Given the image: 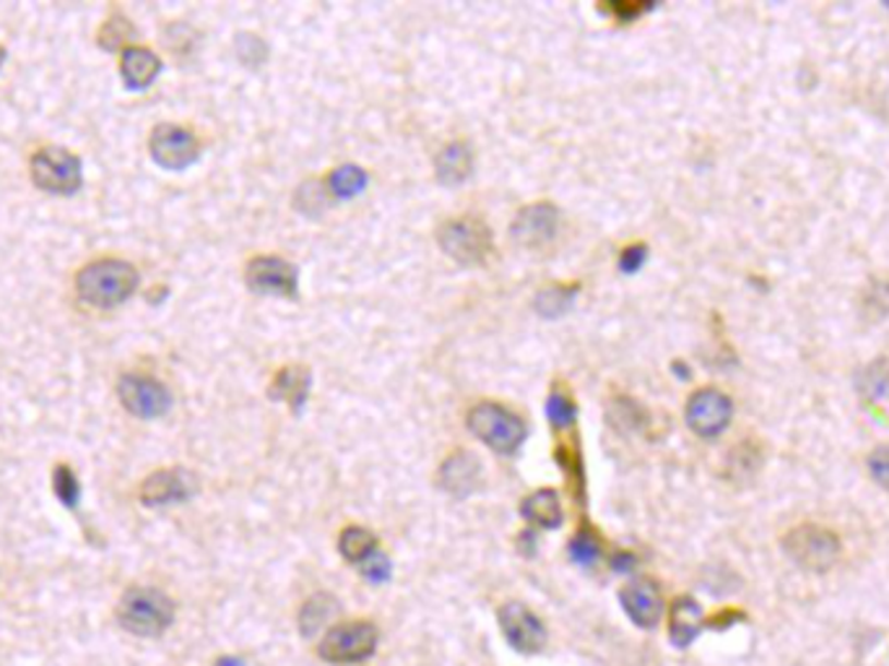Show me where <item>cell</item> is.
<instances>
[{
	"label": "cell",
	"instance_id": "1",
	"mask_svg": "<svg viewBox=\"0 0 889 666\" xmlns=\"http://www.w3.org/2000/svg\"><path fill=\"white\" fill-rule=\"evenodd\" d=\"M139 287V271L118 258H101L76 276L79 297L94 308H118Z\"/></svg>",
	"mask_w": 889,
	"mask_h": 666
},
{
	"label": "cell",
	"instance_id": "2",
	"mask_svg": "<svg viewBox=\"0 0 889 666\" xmlns=\"http://www.w3.org/2000/svg\"><path fill=\"white\" fill-rule=\"evenodd\" d=\"M118 620L128 633L159 638L175 620V604L156 588H131L118 604Z\"/></svg>",
	"mask_w": 889,
	"mask_h": 666
},
{
	"label": "cell",
	"instance_id": "3",
	"mask_svg": "<svg viewBox=\"0 0 889 666\" xmlns=\"http://www.w3.org/2000/svg\"><path fill=\"white\" fill-rule=\"evenodd\" d=\"M468 430L497 453H515L526 440L522 419L500 404L473 406L471 414H468Z\"/></svg>",
	"mask_w": 889,
	"mask_h": 666
},
{
	"label": "cell",
	"instance_id": "4",
	"mask_svg": "<svg viewBox=\"0 0 889 666\" xmlns=\"http://www.w3.org/2000/svg\"><path fill=\"white\" fill-rule=\"evenodd\" d=\"M377 649V628L372 622H344L331 628L317 645V656L328 664H359Z\"/></svg>",
	"mask_w": 889,
	"mask_h": 666
},
{
	"label": "cell",
	"instance_id": "5",
	"mask_svg": "<svg viewBox=\"0 0 889 666\" xmlns=\"http://www.w3.org/2000/svg\"><path fill=\"white\" fill-rule=\"evenodd\" d=\"M785 555L796 562L798 568L812 570V573H825L830 570L840 557V539L830 528L822 526H798L785 536Z\"/></svg>",
	"mask_w": 889,
	"mask_h": 666
},
{
	"label": "cell",
	"instance_id": "6",
	"mask_svg": "<svg viewBox=\"0 0 889 666\" xmlns=\"http://www.w3.org/2000/svg\"><path fill=\"white\" fill-rule=\"evenodd\" d=\"M32 180L45 193L73 195L81 188V162L60 146H45L32 156Z\"/></svg>",
	"mask_w": 889,
	"mask_h": 666
},
{
	"label": "cell",
	"instance_id": "7",
	"mask_svg": "<svg viewBox=\"0 0 889 666\" xmlns=\"http://www.w3.org/2000/svg\"><path fill=\"white\" fill-rule=\"evenodd\" d=\"M440 245L458 263L473 266V263H481L490 255L492 237L490 229L479 219H453L440 229Z\"/></svg>",
	"mask_w": 889,
	"mask_h": 666
},
{
	"label": "cell",
	"instance_id": "8",
	"mask_svg": "<svg viewBox=\"0 0 889 666\" xmlns=\"http://www.w3.org/2000/svg\"><path fill=\"white\" fill-rule=\"evenodd\" d=\"M120 404L125 406L133 417L141 419H156L169 412L172 406V396L159 380L146 376H123L118 383Z\"/></svg>",
	"mask_w": 889,
	"mask_h": 666
},
{
	"label": "cell",
	"instance_id": "9",
	"mask_svg": "<svg viewBox=\"0 0 889 666\" xmlns=\"http://www.w3.org/2000/svg\"><path fill=\"white\" fill-rule=\"evenodd\" d=\"M500 625L505 641L520 654H539L546 643V628L531 609L518 602L505 604L500 609Z\"/></svg>",
	"mask_w": 889,
	"mask_h": 666
},
{
	"label": "cell",
	"instance_id": "10",
	"mask_svg": "<svg viewBox=\"0 0 889 666\" xmlns=\"http://www.w3.org/2000/svg\"><path fill=\"white\" fill-rule=\"evenodd\" d=\"M731 414H734V406H731V399L725 393L705 389L689 399L687 425L700 438H716V435H721L729 427Z\"/></svg>",
	"mask_w": 889,
	"mask_h": 666
},
{
	"label": "cell",
	"instance_id": "11",
	"mask_svg": "<svg viewBox=\"0 0 889 666\" xmlns=\"http://www.w3.org/2000/svg\"><path fill=\"white\" fill-rule=\"evenodd\" d=\"M156 165L167 169H185L199 159V139L180 126H159L148 141Z\"/></svg>",
	"mask_w": 889,
	"mask_h": 666
},
{
	"label": "cell",
	"instance_id": "12",
	"mask_svg": "<svg viewBox=\"0 0 889 666\" xmlns=\"http://www.w3.org/2000/svg\"><path fill=\"white\" fill-rule=\"evenodd\" d=\"M193 474L182 468H165L156 472L141 485V502L144 506H172V502H185L195 492Z\"/></svg>",
	"mask_w": 889,
	"mask_h": 666
},
{
	"label": "cell",
	"instance_id": "13",
	"mask_svg": "<svg viewBox=\"0 0 889 666\" xmlns=\"http://www.w3.org/2000/svg\"><path fill=\"white\" fill-rule=\"evenodd\" d=\"M248 284L261 295L295 297L297 271L281 258H255L248 266Z\"/></svg>",
	"mask_w": 889,
	"mask_h": 666
},
{
	"label": "cell",
	"instance_id": "14",
	"mask_svg": "<svg viewBox=\"0 0 889 666\" xmlns=\"http://www.w3.org/2000/svg\"><path fill=\"white\" fill-rule=\"evenodd\" d=\"M620 602H622L624 611H627L629 620H633L637 628H642V630L656 628L658 620H661V615H663L661 591H658L656 583H650V581H637V583H629V586H624L620 594Z\"/></svg>",
	"mask_w": 889,
	"mask_h": 666
},
{
	"label": "cell",
	"instance_id": "15",
	"mask_svg": "<svg viewBox=\"0 0 889 666\" xmlns=\"http://www.w3.org/2000/svg\"><path fill=\"white\" fill-rule=\"evenodd\" d=\"M556 224H560V212L552 203H536V206H526L518 214V219L513 224V237L526 248H539V245L552 240Z\"/></svg>",
	"mask_w": 889,
	"mask_h": 666
},
{
	"label": "cell",
	"instance_id": "16",
	"mask_svg": "<svg viewBox=\"0 0 889 666\" xmlns=\"http://www.w3.org/2000/svg\"><path fill=\"white\" fill-rule=\"evenodd\" d=\"M700 630H702L700 604H697L695 599H689V596L676 599L674 607H671V617H669L671 643H674L676 649H687V645L695 641L697 635H700Z\"/></svg>",
	"mask_w": 889,
	"mask_h": 666
},
{
	"label": "cell",
	"instance_id": "17",
	"mask_svg": "<svg viewBox=\"0 0 889 666\" xmlns=\"http://www.w3.org/2000/svg\"><path fill=\"white\" fill-rule=\"evenodd\" d=\"M161 63L146 47H125L123 60H120V76L128 84V90H146L152 81L159 76Z\"/></svg>",
	"mask_w": 889,
	"mask_h": 666
},
{
	"label": "cell",
	"instance_id": "18",
	"mask_svg": "<svg viewBox=\"0 0 889 666\" xmlns=\"http://www.w3.org/2000/svg\"><path fill=\"white\" fill-rule=\"evenodd\" d=\"M479 485V464L471 453H458L445 461L443 487L453 495H468Z\"/></svg>",
	"mask_w": 889,
	"mask_h": 666
},
{
	"label": "cell",
	"instance_id": "19",
	"mask_svg": "<svg viewBox=\"0 0 889 666\" xmlns=\"http://www.w3.org/2000/svg\"><path fill=\"white\" fill-rule=\"evenodd\" d=\"M522 515L541 528H556L562 523V502L554 489H539L522 502Z\"/></svg>",
	"mask_w": 889,
	"mask_h": 666
},
{
	"label": "cell",
	"instance_id": "20",
	"mask_svg": "<svg viewBox=\"0 0 889 666\" xmlns=\"http://www.w3.org/2000/svg\"><path fill=\"white\" fill-rule=\"evenodd\" d=\"M471 173V152L466 144H450L445 146L437 156V178L445 186H458Z\"/></svg>",
	"mask_w": 889,
	"mask_h": 666
},
{
	"label": "cell",
	"instance_id": "21",
	"mask_svg": "<svg viewBox=\"0 0 889 666\" xmlns=\"http://www.w3.org/2000/svg\"><path fill=\"white\" fill-rule=\"evenodd\" d=\"M336 615V599L328 594H317L312 596L310 602H304V607L300 611V630L304 635H315L317 630L323 628L331 617Z\"/></svg>",
	"mask_w": 889,
	"mask_h": 666
},
{
	"label": "cell",
	"instance_id": "22",
	"mask_svg": "<svg viewBox=\"0 0 889 666\" xmlns=\"http://www.w3.org/2000/svg\"><path fill=\"white\" fill-rule=\"evenodd\" d=\"M338 549H341V555L346 557V560L355 562V566H362V562L368 560L372 552H377V542H375V536L368 532V528L349 526L341 534Z\"/></svg>",
	"mask_w": 889,
	"mask_h": 666
},
{
	"label": "cell",
	"instance_id": "23",
	"mask_svg": "<svg viewBox=\"0 0 889 666\" xmlns=\"http://www.w3.org/2000/svg\"><path fill=\"white\" fill-rule=\"evenodd\" d=\"M364 182H368V175L355 165H344L336 167L334 173L328 175V190L338 199H355L357 193H362Z\"/></svg>",
	"mask_w": 889,
	"mask_h": 666
},
{
	"label": "cell",
	"instance_id": "24",
	"mask_svg": "<svg viewBox=\"0 0 889 666\" xmlns=\"http://www.w3.org/2000/svg\"><path fill=\"white\" fill-rule=\"evenodd\" d=\"M308 389H310V378L304 370H284L278 372L276 378V393L278 399L284 401H291L295 406H300L304 396H308Z\"/></svg>",
	"mask_w": 889,
	"mask_h": 666
},
{
	"label": "cell",
	"instance_id": "25",
	"mask_svg": "<svg viewBox=\"0 0 889 666\" xmlns=\"http://www.w3.org/2000/svg\"><path fill=\"white\" fill-rule=\"evenodd\" d=\"M858 389L866 399H872V401L889 399V365L877 362L868 367V370L858 380Z\"/></svg>",
	"mask_w": 889,
	"mask_h": 666
},
{
	"label": "cell",
	"instance_id": "26",
	"mask_svg": "<svg viewBox=\"0 0 889 666\" xmlns=\"http://www.w3.org/2000/svg\"><path fill=\"white\" fill-rule=\"evenodd\" d=\"M575 414H578V409H575L573 399H569L567 393L554 391L552 396H549L546 417H549V423L556 427V430H567V427H573L575 425Z\"/></svg>",
	"mask_w": 889,
	"mask_h": 666
},
{
	"label": "cell",
	"instance_id": "27",
	"mask_svg": "<svg viewBox=\"0 0 889 666\" xmlns=\"http://www.w3.org/2000/svg\"><path fill=\"white\" fill-rule=\"evenodd\" d=\"M569 557H573V560L582 568L596 566V562H599V557H601L599 539H596V536L590 534L588 528H582V532L575 534L573 542H569Z\"/></svg>",
	"mask_w": 889,
	"mask_h": 666
},
{
	"label": "cell",
	"instance_id": "28",
	"mask_svg": "<svg viewBox=\"0 0 889 666\" xmlns=\"http://www.w3.org/2000/svg\"><path fill=\"white\" fill-rule=\"evenodd\" d=\"M56 495L60 502L68 508H76V502L81 498V485L76 479V474L71 472V466H58L56 468Z\"/></svg>",
	"mask_w": 889,
	"mask_h": 666
},
{
	"label": "cell",
	"instance_id": "29",
	"mask_svg": "<svg viewBox=\"0 0 889 666\" xmlns=\"http://www.w3.org/2000/svg\"><path fill=\"white\" fill-rule=\"evenodd\" d=\"M569 300H573V289L562 287L544 289L539 295V300H536V308L544 312V316H560V312L569 305Z\"/></svg>",
	"mask_w": 889,
	"mask_h": 666
},
{
	"label": "cell",
	"instance_id": "30",
	"mask_svg": "<svg viewBox=\"0 0 889 666\" xmlns=\"http://www.w3.org/2000/svg\"><path fill=\"white\" fill-rule=\"evenodd\" d=\"M128 34H131V26H128L125 19H110V22L101 26L99 45L105 50H115V47H120V43H125Z\"/></svg>",
	"mask_w": 889,
	"mask_h": 666
},
{
	"label": "cell",
	"instance_id": "31",
	"mask_svg": "<svg viewBox=\"0 0 889 666\" xmlns=\"http://www.w3.org/2000/svg\"><path fill=\"white\" fill-rule=\"evenodd\" d=\"M359 570H362V575L364 578H370L372 583H385L391 578V560H388V555H383V552H372L368 560L362 562V566H359Z\"/></svg>",
	"mask_w": 889,
	"mask_h": 666
},
{
	"label": "cell",
	"instance_id": "32",
	"mask_svg": "<svg viewBox=\"0 0 889 666\" xmlns=\"http://www.w3.org/2000/svg\"><path fill=\"white\" fill-rule=\"evenodd\" d=\"M868 472H872V479L889 492V445H881L868 455Z\"/></svg>",
	"mask_w": 889,
	"mask_h": 666
},
{
	"label": "cell",
	"instance_id": "33",
	"mask_svg": "<svg viewBox=\"0 0 889 666\" xmlns=\"http://www.w3.org/2000/svg\"><path fill=\"white\" fill-rule=\"evenodd\" d=\"M642 261H645V248H642V245H635V248L624 250L620 266H622V271H627V274H633V271H637L642 266Z\"/></svg>",
	"mask_w": 889,
	"mask_h": 666
},
{
	"label": "cell",
	"instance_id": "34",
	"mask_svg": "<svg viewBox=\"0 0 889 666\" xmlns=\"http://www.w3.org/2000/svg\"><path fill=\"white\" fill-rule=\"evenodd\" d=\"M614 568L616 570H633L635 568V557L633 555H616L614 557Z\"/></svg>",
	"mask_w": 889,
	"mask_h": 666
},
{
	"label": "cell",
	"instance_id": "35",
	"mask_svg": "<svg viewBox=\"0 0 889 666\" xmlns=\"http://www.w3.org/2000/svg\"><path fill=\"white\" fill-rule=\"evenodd\" d=\"M216 666H245L242 664V658H235V656H224L216 662Z\"/></svg>",
	"mask_w": 889,
	"mask_h": 666
},
{
	"label": "cell",
	"instance_id": "36",
	"mask_svg": "<svg viewBox=\"0 0 889 666\" xmlns=\"http://www.w3.org/2000/svg\"><path fill=\"white\" fill-rule=\"evenodd\" d=\"M3 58H5V50H3V47H0V66H3Z\"/></svg>",
	"mask_w": 889,
	"mask_h": 666
}]
</instances>
